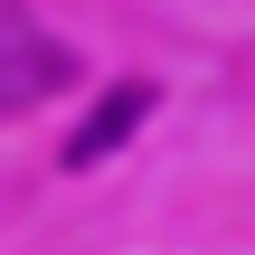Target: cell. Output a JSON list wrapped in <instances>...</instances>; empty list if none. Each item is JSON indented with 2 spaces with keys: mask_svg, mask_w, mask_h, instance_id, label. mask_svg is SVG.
Returning <instances> with one entry per match:
<instances>
[{
  "mask_svg": "<svg viewBox=\"0 0 255 255\" xmlns=\"http://www.w3.org/2000/svg\"><path fill=\"white\" fill-rule=\"evenodd\" d=\"M142 114H151V85H123V95H104V104L76 123V142H66V170H95V161H114V151L142 132Z\"/></svg>",
  "mask_w": 255,
  "mask_h": 255,
  "instance_id": "cell-2",
  "label": "cell"
},
{
  "mask_svg": "<svg viewBox=\"0 0 255 255\" xmlns=\"http://www.w3.org/2000/svg\"><path fill=\"white\" fill-rule=\"evenodd\" d=\"M76 66L57 38H28V28H0V114H28L38 95H57Z\"/></svg>",
  "mask_w": 255,
  "mask_h": 255,
  "instance_id": "cell-1",
  "label": "cell"
}]
</instances>
